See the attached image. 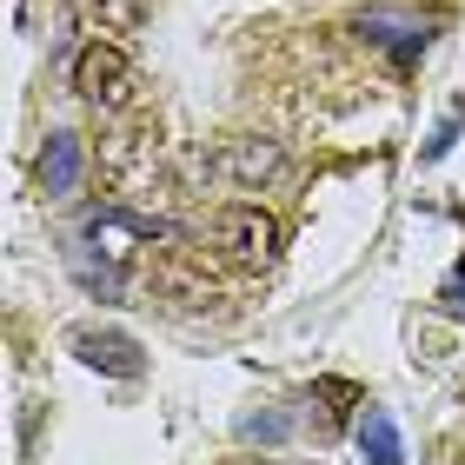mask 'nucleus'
<instances>
[{"mask_svg":"<svg viewBox=\"0 0 465 465\" xmlns=\"http://www.w3.org/2000/svg\"><path fill=\"white\" fill-rule=\"evenodd\" d=\"M74 186H80V140L74 134H54L47 146H40V193L67 200Z\"/></svg>","mask_w":465,"mask_h":465,"instance_id":"obj_3","label":"nucleus"},{"mask_svg":"<svg viewBox=\"0 0 465 465\" xmlns=\"http://www.w3.org/2000/svg\"><path fill=\"white\" fill-rule=\"evenodd\" d=\"M74 87L94 100V107H126L140 87V74H134V60H126L114 40H94L87 54L74 60Z\"/></svg>","mask_w":465,"mask_h":465,"instance_id":"obj_2","label":"nucleus"},{"mask_svg":"<svg viewBox=\"0 0 465 465\" xmlns=\"http://www.w3.org/2000/svg\"><path fill=\"white\" fill-rule=\"evenodd\" d=\"M100 14H107V20H134L140 0H100Z\"/></svg>","mask_w":465,"mask_h":465,"instance_id":"obj_9","label":"nucleus"},{"mask_svg":"<svg viewBox=\"0 0 465 465\" xmlns=\"http://www.w3.org/2000/svg\"><path fill=\"white\" fill-rule=\"evenodd\" d=\"M359 446H366L372 465H406V446H399V426H392V412H359Z\"/></svg>","mask_w":465,"mask_h":465,"instance_id":"obj_6","label":"nucleus"},{"mask_svg":"<svg viewBox=\"0 0 465 465\" xmlns=\"http://www.w3.org/2000/svg\"><path fill=\"white\" fill-rule=\"evenodd\" d=\"M80 359L100 372H114V379H140V346L134 340H120V332H80Z\"/></svg>","mask_w":465,"mask_h":465,"instance_id":"obj_5","label":"nucleus"},{"mask_svg":"<svg viewBox=\"0 0 465 465\" xmlns=\"http://www.w3.org/2000/svg\"><path fill=\"white\" fill-rule=\"evenodd\" d=\"M272 166H280V153H272L266 140H246V146H226V153H220V173H226V180H240V186L266 180Z\"/></svg>","mask_w":465,"mask_h":465,"instance_id":"obj_7","label":"nucleus"},{"mask_svg":"<svg viewBox=\"0 0 465 465\" xmlns=\"http://www.w3.org/2000/svg\"><path fill=\"white\" fill-rule=\"evenodd\" d=\"M359 34H366V40H379V47H392L399 60H412V54L432 40V20H406V14H366V20H359Z\"/></svg>","mask_w":465,"mask_h":465,"instance_id":"obj_4","label":"nucleus"},{"mask_svg":"<svg viewBox=\"0 0 465 465\" xmlns=\"http://www.w3.org/2000/svg\"><path fill=\"white\" fill-rule=\"evenodd\" d=\"M439 306H446V312H452V320H465V266L452 272V280H446V286H439Z\"/></svg>","mask_w":465,"mask_h":465,"instance_id":"obj_8","label":"nucleus"},{"mask_svg":"<svg viewBox=\"0 0 465 465\" xmlns=\"http://www.w3.org/2000/svg\"><path fill=\"white\" fill-rule=\"evenodd\" d=\"M206 252L240 272H266L272 252H280V226H272L260 206H220L213 220H206Z\"/></svg>","mask_w":465,"mask_h":465,"instance_id":"obj_1","label":"nucleus"}]
</instances>
